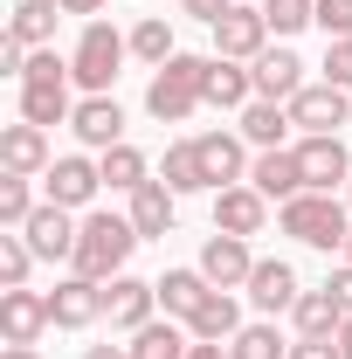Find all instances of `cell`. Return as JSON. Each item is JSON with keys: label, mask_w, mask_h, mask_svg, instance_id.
<instances>
[{"label": "cell", "mask_w": 352, "mask_h": 359, "mask_svg": "<svg viewBox=\"0 0 352 359\" xmlns=\"http://www.w3.org/2000/svg\"><path fill=\"white\" fill-rule=\"evenodd\" d=\"M138 235L132 222H118V215H90L83 228H76V256H69V269L76 276H90V283H111V276H125V256H132Z\"/></svg>", "instance_id": "1"}, {"label": "cell", "mask_w": 352, "mask_h": 359, "mask_svg": "<svg viewBox=\"0 0 352 359\" xmlns=\"http://www.w3.org/2000/svg\"><path fill=\"white\" fill-rule=\"evenodd\" d=\"M208 104V55H173V62H159V76L145 90V111L159 118V125H180V118H194Z\"/></svg>", "instance_id": "2"}, {"label": "cell", "mask_w": 352, "mask_h": 359, "mask_svg": "<svg viewBox=\"0 0 352 359\" xmlns=\"http://www.w3.org/2000/svg\"><path fill=\"white\" fill-rule=\"evenodd\" d=\"M21 118L28 125H62V118H76L69 111V62L55 55V48H42L35 62H28V76H21Z\"/></svg>", "instance_id": "3"}, {"label": "cell", "mask_w": 352, "mask_h": 359, "mask_svg": "<svg viewBox=\"0 0 352 359\" xmlns=\"http://www.w3.org/2000/svg\"><path fill=\"white\" fill-rule=\"evenodd\" d=\"M283 235L290 242H304V249H346V201H332V194H297V201H283Z\"/></svg>", "instance_id": "4"}, {"label": "cell", "mask_w": 352, "mask_h": 359, "mask_svg": "<svg viewBox=\"0 0 352 359\" xmlns=\"http://www.w3.org/2000/svg\"><path fill=\"white\" fill-rule=\"evenodd\" d=\"M125 48H132V35H118L111 21H83L76 55H69V76H76L90 97H104V90L118 83V62H125Z\"/></svg>", "instance_id": "5"}, {"label": "cell", "mask_w": 352, "mask_h": 359, "mask_svg": "<svg viewBox=\"0 0 352 359\" xmlns=\"http://www.w3.org/2000/svg\"><path fill=\"white\" fill-rule=\"evenodd\" d=\"M263 42H269V14L263 7H228L215 21V55L221 62H256Z\"/></svg>", "instance_id": "6"}, {"label": "cell", "mask_w": 352, "mask_h": 359, "mask_svg": "<svg viewBox=\"0 0 352 359\" xmlns=\"http://www.w3.org/2000/svg\"><path fill=\"white\" fill-rule=\"evenodd\" d=\"M297 166H304V194H332V187L352 180V152H346V138H311L304 132Z\"/></svg>", "instance_id": "7"}, {"label": "cell", "mask_w": 352, "mask_h": 359, "mask_svg": "<svg viewBox=\"0 0 352 359\" xmlns=\"http://www.w3.org/2000/svg\"><path fill=\"white\" fill-rule=\"evenodd\" d=\"M346 118H352V104H346V90H332V83H311L290 97V125H304L311 138H339Z\"/></svg>", "instance_id": "8"}, {"label": "cell", "mask_w": 352, "mask_h": 359, "mask_svg": "<svg viewBox=\"0 0 352 359\" xmlns=\"http://www.w3.org/2000/svg\"><path fill=\"white\" fill-rule=\"evenodd\" d=\"M48 318L62 325V332H83L104 318V283H90V276H62L55 290H48Z\"/></svg>", "instance_id": "9"}, {"label": "cell", "mask_w": 352, "mask_h": 359, "mask_svg": "<svg viewBox=\"0 0 352 359\" xmlns=\"http://www.w3.org/2000/svg\"><path fill=\"white\" fill-rule=\"evenodd\" d=\"M152 304H159V283H145V276H111V283H104V318H111L118 332L152 325Z\"/></svg>", "instance_id": "10"}, {"label": "cell", "mask_w": 352, "mask_h": 359, "mask_svg": "<svg viewBox=\"0 0 352 359\" xmlns=\"http://www.w3.org/2000/svg\"><path fill=\"white\" fill-rule=\"evenodd\" d=\"M201 276L215 283V290H235V283H249L256 276V256H249V242L242 235H208V249H201Z\"/></svg>", "instance_id": "11"}, {"label": "cell", "mask_w": 352, "mask_h": 359, "mask_svg": "<svg viewBox=\"0 0 352 359\" xmlns=\"http://www.w3.org/2000/svg\"><path fill=\"white\" fill-rule=\"evenodd\" d=\"M28 249L42 256V263H62V256H76V222H69V208H55V201H42L35 215H28Z\"/></svg>", "instance_id": "12"}, {"label": "cell", "mask_w": 352, "mask_h": 359, "mask_svg": "<svg viewBox=\"0 0 352 359\" xmlns=\"http://www.w3.org/2000/svg\"><path fill=\"white\" fill-rule=\"evenodd\" d=\"M42 325H55L48 318V297H35L28 283L21 290H0V332H7V346H35Z\"/></svg>", "instance_id": "13"}, {"label": "cell", "mask_w": 352, "mask_h": 359, "mask_svg": "<svg viewBox=\"0 0 352 359\" xmlns=\"http://www.w3.org/2000/svg\"><path fill=\"white\" fill-rule=\"evenodd\" d=\"M263 222H269V201L256 194V187H221L215 194V228L221 235H263Z\"/></svg>", "instance_id": "14"}, {"label": "cell", "mask_w": 352, "mask_h": 359, "mask_svg": "<svg viewBox=\"0 0 352 359\" xmlns=\"http://www.w3.org/2000/svg\"><path fill=\"white\" fill-rule=\"evenodd\" d=\"M42 187H48V201H55V208H90V194L104 187V173L90 166L83 152H69V159H55V166L42 173Z\"/></svg>", "instance_id": "15"}, {"label": "cell", "mask_w": 352, "mask_h": 359, "mask_svg": "<svg viewBox=\"0 0 352 359\" xmlns=\"http://www.w3.org/2000/svg\"><path fill=\"white\" fill-rule=\"evenodd\" d=\"M0 166H7V173H48V166H55V159H48V132L42 125H28V118H21V125H7V132H0Z\"/></svg>", "instance_id": "16"}, {"label": "cell", "mask_w": 352, "mask_h": 359, "mask_svg": "<svg viewBox=\"0 0 352 359\" xmlns=\"http://www.w3.org/2000/svg\"><path fill=\"white\" fill-rule=\"evenodd\" d=\"M173 201L180 194L166 187V180H145V187L132 194V215H125V222H132L145 242H166V235H173Z\"/></svg>", "instance_id": "17"}, {"label": "cell", "mask_w": 352, "mask_h": 359, "mask_svg": "<svg viewBox=\"0 0 352 359\" xmlns=\"http://www.w3.org/2000/svg\"><path fill=\"white\" fill-rule=\"evenodd\" d=\"M249 76H256V97H269V104H290V97L304 90V62H297L290 48H263Z\"/></svg>", "instance_id": "18"}, {"label": "cell", "mask_w": 352, "mask_h": 359, "mask_svg": "<svg viewBox=\"0 0 352 359\" xmlns=\"http://www.w3.org/2000/svg\"><path fill=\"white\" fill-rule=\"evenodd\" d=\"M69 125H76V138H83V145H97V152H111V145H125V111H118L111 97H83Z\"/></svg>", "instance_id": "19"}, {"label": "cell", "mask_w": 352, "mask_h": 359, "mask_svg": "<svg viewBox=\"0 0 352 359\" xmlns=\"http://www.w3.org/2000/svg\"><path fill=\"white\" fill-rule=\"evenodd\" d=\"M249 187H256L263 201H297V194H304V166H297V152H263V159L249 166Z\"/></svg>", "instance_id": "20"}, {"label": "cell", "mask_w": 352, "mask_h": 359, "mask_svg": "<svg viewBox=\"0 0 352 359\" xmlns=\"http://www.w3.org/2000/svg\"><path fill=\"white\" fill-rule=\"evenodd\" d=\"M208 297H215V283H208L201 269H166V276H159V304H166V318H180V325L201 311Z\"/></svg>", "instance_id": "21"}, {"label": "cell", "mask_w": 352, "mask_h": 359, "mask_svg": "<svg viewBox=\"0 0 352 359\" xmlns=\"http://www.w3.org/2000/svg\"><path fill=\"white\" fill-rule=\"evenodd\" d=\"M249 297H256V311H297V269L290 263H256V276H249Z\"/></svg>", "instance_id": "22"}, {"label": "cell", "mask_w": 352, "mask_h": 359, "mask_svg": "<svg viewBox=\"0 0 352 359\" xmlns=\"http://www.w3.org/2000/svg\"><path fill=\"white\" fill-rule=\"evenodd\" d=\"M290 318H297V332H304V339H339V325H346V304H339L332 290H304Z\"/></svg>", "instance_id": "23"}, {"label": "cell", "mask_w": 352, "mask_h": 359, "mask_svg": "<svg viewBox=\"0 0 352 359\" xmlns=\"http://www.w3.org/2000/svg\"><path fill=\"white\" fill-rule=\"evenodd\" d=\"M187 332H194V339H215V346H228V339L242 332V304H235L228 290H215V297H208L201 311L187 318Z\"/></svg>", "instance_id": "24"}, {"label": "cell", "mask_w": 352, "mask_h": 359, "mask_svg": "<svg viewBox=\"0 0 352 359\" xmlns=\"http://www.w3.org/2000/svg\"><path fill=\"white\" fill-rule=\"evenodd\" d=\"M194 145H201L208 187H235V180H242V138H228V132H201Z\"/></svg>", "instance_id": "25"}, {"label": "cell", "mask_w": 352, "mask_h": 359, "mask_svg": "<svg viewBox=\"0 0 352 359\" xmlns=\"http://www.w3.org/2000/svg\"><path fill=\"white\" fill-rule=\"evenodd\" d=\"M283 132H290V104H269V97H256V104L242 111V138H249V145L276 152V145H283Z\"/></svg>", "instance_id": "26"}, {"label": "cell", "mask_w": 352, "mask_h": 359, "mask_svg": "<svg viewBox=\"0 0 352 359\" xmlns=\"http://www.w3.org/2000/svg\"><path fill=\"white\" fill-rule=\"evenodd\" d=\"M187 346H194V332H180L173 318H166V325H138L125 353L132 359H187Z\"/></svg>", "instance_id": "27"}, {"label": "cell", "mask_w": 352, "mask_h": 359, "mask_svg": "<svg viewBox=\"0 0 352 359\" xmlns=\"http://www.w3.org/2000/svg\"><path fill=\"white\" fill-rule=\"evenodd\" d=\"M159 180H166L173 194H201V187H208V166H201V145H194V138L166 145V166H159Z\"/></svg>", "instance_id": "28"}, {"label": "cell", "mask_w": 352, "mask_h": 359, "mask_svg": "<svg viewBox=\"0 0 352 359\" xmlns=\"http://www.w3.org/2000/svg\"><path fill=\"white\" fill-rule=\"evenodd\" d=\"M249 90H256V76L249 69H235V62H208V104L215 111H235V104H249Z\"/></svg>", "instance_id": "29"}, {"label": "cell", "mask_w": 352, "mask_h": 359, "mask_svg": "<svg viewBox=\"0 0 352 359\" xmlns=\"http://www.w3.org/2000/svg\"><path fill=\"white\" fill-rule=\"evenodd\" d=\"M55 14H62V0H21L14 21H7V35H21L28 48H42L48 35H55Z\"/></svg>", "instance_id": "30"}, {"label": "cell", "mask_w": 352, "mask_h": 359, "mask_svg": "<svg viewBox=\"0 0 352 359\" xmlns=\"http://www.w3.org/2000/svg\"><path fill=\"white\" fill-rule=\"evenodd\" d=\"M97 173H104V187H118V194H138V187H145V152H138V145H111V152L97 159Z\"/></svg>", "instance_id": "31"}, {"label": "cell", "mask_w": 352, "mask_h": 359, "mask_svg": "<svg viewBox=\"0 0 352 359\" xmlns=\"http://www.w3.org/2000/svg\"><path fill=\"white\" fill-rule=\"evenodd\" d=\"M35 263H42V256L28 249V235H21V228H7V235H0V290H21Z\"/></svg>", "instance_id": "32"}, {"label": "cell", "mask_w": 352, "mask_h": 359, "mask_svg": "<svg viewBox=\"0 0 352 359\" xmlns=\"http://www.w3.org/2000/svg\"><path fill=\"white\" fill-rule=\"evenodd\" d=\"M132 55H138V62H152V69L173 62V55H180V48H173V28H166L159 14H145V21L132 28Z\"/></svg>", "instance_id": "33"}, {"label": "cell", "mask_w": 352, "mask_h": 359, "mask_svg": "<svg viewBox=\"0 0 352 359\" xmlns=\"http://www.w3.org/2000/svg\"><path fill=\"white\" fill-rule=\"evenodd\" d=\"M228 359H290V346L276 339V325H242L235 346H228Z\"/></svg>", "instance_id": "34"}, {"label": "cell", "mask_w": 352, "mask_h": 359, "mask_svg": "<svg viewBox=\"0 0 352 359\" xmlns=\"http://www.w3.org/2000/svg\"><path fill=\"white\" fill-rule=\"evenodd\" d=\"M28 215H35V194H28V180L7 173V180H0V222H7V228H28Z\"/></svg>", "instance_id": "35"}, {"label": "cell", "mask_w": 352, "mask_h": 359, "mask_svg": "<svg viewBox=\"0 0 352 359\" xmlns=\"http://www.w3.org/2000/svg\"><path fill=\"white\" fill-rule=\"evenodd\" d=\"M263 14H269V28H276V35H297V28L318 21V0H263Z\"/></svg>", "instance_id": "36"}, {"label": "cell", "mask_w": 352, "mask_h": 359, "mask_svg": "<svg viewBox=\"0 0 352 359\" xmlns=\"http://www.w3.org/2000/svg\"><path fill=\"white\" fill-rule=\"evenodd\" d=\"M325 83H332V90H352V35H339V42L325 48Z\"/></svg>", "instance_id": "37"}, {"label": "cell", "mask_w": 352, "mask_h": 359, "mask_svg": "<svg viewBox=\"0 0 352 359\" xmlns=\"http://www.w3.org/2000/svg\"><path fill=\"white\" fill-rule=\"evenodd\" d=\"M318 28L339 42V35H352V0H318Z\"/></svg>", "instance_id": "38"}, {"label": "cell", "mask_w": 352, "mask_h": 359, "mask_svg": "<svg viewBox=\"0 0 352 359\" xmlns=\"http://www.w3.org/2000/svg\"><path fill=\"white\" fill-rule=\"evenodd\" d=\"M290 359H346V353H339V339H297Z\"/></svg>", "instance_id": "39"}, {"label": "cell", "mask_w": 352, "mask_h": 359, "mask_svg": "<svg viewBox=\"0 0 352 359\" xmlns=\"http://www.w3.org/2000/svg\"><path fill=\"white\" fill-rule=\"evenodd\" d=\"M180 7H187L194 21H208V28H215V21L228 14V7H235V0H180Z\"/></svg>", "instance_id": "40"}, {"label": "cell", "mask_w": 352, "mask_h": 359, "mask_svg": "<svg viewBox=\"0 0 352 359\" xmlns=\"http://www.w3.org/2000/svg\"><path fill=\"white\" fill-rule=\"evenodd\" d=\"M325 290H332V297H339V304H346V318H352V263L339 269V276H332V283H325Z\"/></svg>", "instance_id": "41"}, {"label": "cell", "mask_w": 352, "mask_h": 359, "mask_svg": "<svg viewBox=\"0 0 352 359\" xmlns=\"http://www.w3.org/2000/svg\"><path fill=\"white\" fill-rule=\"evenodd\" d=\"M187 359H228V353H221L215 339H194V346H187Z\"/></svg>", "instance_id": "42"}, {"label": "cell", "mask_w": 352, "mask_h": 359, "mask_svg": "<svg viewBox=\"0 0 352 359\" xmlns=\"http://www.w3.org/2000/svg\"><path fill=\"white\" fill-rule=\"evenodd\" d=\"M104 0H62V14H97Z\"/></svg>", "instance_id": "43"}, {"label": "cell", "mask_w": 352, "mask_h": 359, "mask_svg": "<svg viewBox=\"0 0 352 359\" xmlns=\"http://www.w3.org/2000/svg\"><path fill=\"white\" fill-rule=\"evenodd\" d=\"M0 359H42L35 346H0Z\"/></svg>", "instance_id": "44"}, {"label": "cell", "mask_w": 352, "mask_h": 359, "mask_svg": "<svg viewBox=\"0 0 352 359\" xmlns=\"http://www.w3.org/2000/svg\"><path fill=\"white\" fill-rule=\"evenodd\" d=\"M83 359H132V353H118V346H90Z\"/></svg>", "instance_id": "45"}, {"label": "cell", "mask_w": 352, "mask_h": 359, "mask_svg": "<svg viewBox=\"0 0 352 359\" xmlns=\"http://www.w3.org/2000/svg\"><path fill=\"white\" fill-rule=\"evenodd\" d=\"M339 353L352 359V318H346V325H339Z\"/></svg>", "instance_id": "46"}, {"label": "cell", "mask_w": 352, "mask_h": 359, "mask_svg": "<svg viewBox=\"0 0 352 359\" xmlns=\"http://www.w3.org/2000/svg\"><path fill=\"white\" fill-rule=\"evenodd\" d=\"M346 263H352V235H346Z\"/></svg>", "instance_id": "47"}, {"label": "cell", "mask_w": 352, "mask_h": 359, "mask_svg": "<svg viewBox=\"0 0 352 359\" xmlns=\"http://www.w3.org/2000/svg\"><path fill=\"white\" fill-rule=\"evenodd\" d=\"M346 201H352V180H346Z\"/></svg>", "instance_id": "48"}]
</instances>
